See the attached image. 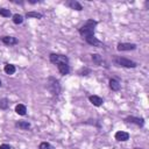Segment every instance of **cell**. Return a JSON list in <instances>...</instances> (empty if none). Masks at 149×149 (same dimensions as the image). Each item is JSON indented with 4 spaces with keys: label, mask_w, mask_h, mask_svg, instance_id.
Listing matches in <instances>:
<instances>
[{
    "label": "cell",
    "mask_w": 149,
    "mask_h": 149,
    "mask_svg": "<svg viewBox=\"0 0 149 149\" xmlns=\"http://www.w3.org/2000/svg\"><path fill=\"white\" fill-rule=\"evenodd\" d=\"M1 40H2V42H3L5 44H7V45H13V44H16V43H17V40H16L15 37H13V36H5V37H2Z\"/></svg>",
    "instance_id": "cell-7"
},
{
    "label": "cell",
    "mask_w": 149,
    "mask_h": 149,
    "mask_svg": "<svg viewBox=\"0 0 149 149\" xmlns=\"http://www.w3.org/2000/svg\"><path fill=\"white\" fill-rule=\"evenodd\" d=\"M97 24L95 21L93 20H88L81 28H79V34L81 36L88 37V36H93L94 35V26Z\"/></svg>",
    "instance_id": "cell-1"
},
{
    "label": "cell",
    "mask_w": 149,
    "mask_h": 149,
    "mask_svg": "<svg viewBox=\"0 0 149 149\" xmlns=\"http://www.w3.org/2000/svg\"><path fill=\"white\" fill-rule=\"evenodd\" d=\"M0 86H1V80H0Z\"/></svg>",
    "instance_id": "cell-23"
},
{
    "label": "cell",
    "mask_w": 149,
    "mask_h": 149,
    "mask_svg": "<svg viewBox=\"0 0 149 149\" xmlns=\"http://www.w3.org/2000/svg\"><path fill=\"white\" fill-rule=\"evenodd\" d=\"M7 106H8L7 99H2V100H0V108H7Z\"/></svg>",
    "instance_id": "cell-21"
},
{
    "label": "cell",
    "mask_w": 149,
    "mask_h": 149,
    "mask_svg": "<svg viewBox=\"0 0 149 149\" xmlns=\"http://www.w3.org/2000/svg\"><path fill=\"white\" fill-rule=\"evenodd\" d=\"M27 17H36V19H41V17H42V14L36 13V12H29V13H27Z\"/></svg>",
    "instance_id": "cell-18"
},
{
    "label": "cell",
    "mask_w": 149,
    "mask_h": 149,
    "mask_svg": "<svg viewBox=\"0 0 149 149\" xmlns=\"http://www.w3.org/2000/svg\"><path fill=\"white\" fill-rule=\"evenodd\" d=\"M15 112H16L19 115H24V114H26V112H27V108H26V106H24V105L19 104V105H16V106H15Z\"/></svg>",
    "instance_id": "cell-10"
},
{
    "label": "cell",
    "mask_w": 149,
    "mask_h": 149,
    "mask_svg": "<svg viewBox=\"0 0 149 149\" xmlns=\"http://www.w3.org/2000/svg\"><path fill=\"white\" fill-rule=\"evenodd\" d=\"M0 15H2L5 17H9L10 16V10L6 9V8H0Z\"/></svg>",
    "instance_id": "cell-19"
},
{
    "label": "cell",
    "mask_w": 149,
    "mask_h": 149,
    "mask_svg": "<svg viewBox=\"0 0 149 149\" xmlns=\"http://www.w3.org/2000/svg\"><path fill=\"white\" fill-rule=\"evenodd\" d=\"M38 149H54V147L48 142H42L38 147Z\"/></svg>",
    "instance_id": "cell-20"
},
{
    "label": "cell",
    "mask_w": 149,
    "mask_h": 149,
    "mask_svg": "<svg viewBox=\"0 0 149 149\" xmlns=\"http://www.w3.org/2000/svg\"><path fill=\"white\" fill-rule=\"evenodd\" d=\"M57 66H58V70L62 74H68L70 71V68L68 64H57Z\"/></svg>",
    "instance_id": "cell-12"
},
{
    "label": "cell",
    "mask_w": 149,
    "mask_h": 149,
    "mask_svg": "<svg viewBox=\"0 0 149 149\" xmlns=\"http://www.w3.org/2000/svg\"><path fill=\"white\" fill-rule=\"evenodd\" d=\"M115 139L118 141H127L129 139V134L126 132H118L115 133Z\"/></svg>",
    "instance_id": "cell-8"
},
{
    "label": "cell",
    "mask_w": 149,
    "mask_h": 149,
    "mask_svg": "<svg viewBox=\"0 0 149 149\" xmlns=\"http://www.w3.org/2000/svg\"><path fill=\"white\" fill-rule=\"evenodd\" d=\"M126 121L127 122H133V123H135L137 126H142L144 123V120L142 118H135V116H128L126 119Z\"/></svg>",
    "instance_id": "cell-6"
},
{
    "label": "cell",
    "mask_w": 149,
    "mask_h": 149,
    "mask_svg": "<svg viewBox=\"0 0 149 149\" xmlns=\"http://www.w3.org/2000/svg\"><path fill=\"white\" fill-rule=\"evenodd\" d=\"M92 61H93L97 65L101 64V62H102V61H101V57H100L98 54H93V55H92Z\"/></svg>",
    "instance_id": "cell-17"
},
{
    "label": "cell",
    "mask_w": 149,
    "mask_h": 149,
    "mask_svg": "<svg viewBox=\"0 0 149 149\" xmlns=\"http://www.w3.org/2000/svg\"><path fill=\"white\" fill-rule=\"evenodd\" d=\"M15 126L17 128H21V129H29L30 128V123L27 122V121H17L15 123Z\"/></svg>",
    "instance_id": "cell-14"
},
{
    "label": "cell",
    "mask_w": 149,
    "mask_h": 149,
    "mask_svg": "<svg viewBox=\"0 0 149 149\" xmlns=\"http://www.w3.org/2000/svg\"><path fill=\"white\" fill-rule=\"evenodd\" d=\"M3 70H5V72L7 74H13L15 72V66L13 64H7V65H5Z\"/></svg>",
    "instance_id": "cell-15"
},
{
    "label": "cell",
    "mask_w": 149,
    "mask_h": 149,
    "mask_svg": "<svg viewBox=\"0 0 149 149\" xmlns=\"http://www.w3.org/2000/svg\"><path fill=\"white\" fill-rule=\"evenodd\" d=\"M88 99H90V101H91L94 106H101V105H102V99H101L100 97H98V95H91Z\"/></svg>",
    "instance_id": "cell-9"
},
{
    "label": "cell",
    "mask_w": 149,
    "mask_h": 149,
    "mask_svg": "<svg viewBox=\"0 0 149 149\" xmlns=\"http://www.w3.org/2000/svg\"><path fill=\"white\" fill-rule=\"evenodd\" d=\"M136 48V45L134 43H119L116 49L119 51H126V50H134Z\"/></svg>",
    "instance_id": "cell-4"
},
{
    "label": "cell",
    "mask_w": 149,
    "mask_h": 149,
    "mask_svg": "<svg viewBox=\"0 0 149 149\" xmlns=\"http://www.w3.org/2000/svg\"><path fill=\"white\" fill-rule=\"evenodd\" d=\"M22 21H23V16L22 15H20V14L13 15V22L15 24H20V23H22Z\"/></svg>",
    "instance_id": "cell-16"
},
{
    "label": "cell",
    "mask_w": 149,
    "mask_h": 149,
    "mask_svg": "<svg viewBox=\"0 0 149 149\" xmlns=\"http://www.w3.org/2000/svg\"><path fill=\"white\" fill-rule=\"evenodd\" d=\"M0 149H10V147L8 144H1L0 146Z\"/></svg>",
    "instance_id": "cell-22"
},
{
    "label": "cell",
    "mask_w": 149,
    "mask_h": 149,
    "mask_svg": "<svg viewBox=\"0 0 149 149\" xmlns=\"http://www.w3.org/2000/svg\"><path fill=\"white\" fill-rule=\"evenodd\" d=\"M50 61L54 64H68L69 58L64 55H58V54H51L50 55Z\"/></svg>",
    "instance_id": "cell-2"
},
{
    "label": "cell",
    "mask_w": 149,
    "mask_h": 149,
    "mask_svg": "<svg viewBox=\"0 0 149 149\" xmlns=\"http://www.w3.org/2000/svg\"><path fill=\"white\" fill-rule=\"evenodd\" d=\"M68 5H69V6H70L72 9H76V10H81V9H83L81 5H80L78 1H74V0L69 1V2H68Z\"/></svg>",
    "instance_id": "cell-11"
},
{
    "label": "cell",
    "mask_w": 149,
    "mask_h": 149,
    "mask_svg": "<svg viewBox=\"0 0 149 149\" xmlns=\"http://www.w3.org/2000/svg\"><path fill=\"white\" fill-rule=\"evenodd\" d=\"M115 62H116V64H119L121 66H125V68H135L137 65L135 62H133L130 59H127L125 57H118L115 59Z\"/></svg>",
    "instance_id": "cell-3"
},
{
    "label": "cell",
    "mask_w": 149,
    "mask_h": 149,
    "mask_svg": "<svg viewBox=\"0 0 149 149\" xmlns=\"http://www.w3.org/2000/svg\"><path fill=\"white\" fill-rule=\"evenodd\" d=\"M86 42H87L88 44L93 45V47H101V45H102V43H101L98 38H95L94 36H88V37H86Z\"/></svg>",
    "instance_id": "cell-5"
},
{
    "label": "cell",
    "mask_w": 149,
    "mask_h": 149,
    "mask_svg": "<svg viewBox=\"0 0 149 149\" xmlns=\"http://www.w3.org/2000/svg\"><path fill=\"white\" fill-rule=\"evenodd\" d=\"M109 87L113 91H119L120 90V83L116 79H111L109 80Z\"/></svg>",
    "instance_id": "cell-13"
}]
</instances>
